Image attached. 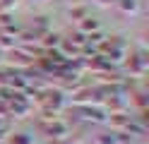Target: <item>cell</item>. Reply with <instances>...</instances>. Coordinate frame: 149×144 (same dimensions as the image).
<instances>
[]
</instances>
